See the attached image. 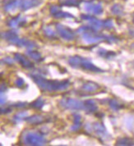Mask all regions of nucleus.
<instances>
[{
    "label": "nucleus",
    "instance_id": "obj_32",
    "mask_svg": "<svg viewBox=\"0 0 134 146\" xmlns=\"http://www.w3.org/2000/svg\"><path fill=\"white\" fill-rule=\"evenodd\" d=\"M27 105V103H23V102H20V103H17L16 104H13L14 107L16 108H24Z\"/></svg>",
    "mask_w": 134,
    "mask_h": 146
},
{
    "label": "nucleus",
    "instance_id": "obj_20",
    "mask_svg": "<svg viewBox=\"0 0 134 146\" xmlns=\"http://www.w3.org/2000/svg\"><path fill=\"white\" fill-rule=\"evenodd\" d=\"M97 53L99 56H101V58H104L106 59H110L116 55V53L113 51H107L104 48H99L97 51Z\"/></svg>",
    "mask_w": 134,
    "mask_h": 146
},
{
    "label": "nucleus",
    "instance_id": "obj_34",
    "mask_svg": "<svg viewBox=\"0 0 134 146\" xmlns=\"http://www.w3.org/2000/svg\"><path fill=\"white\" fill-rule=\"evenodd\" d=\"M7 90V87H6V85L4 83H2L1 85V94H3Z\"/></svg>",
    "mask_w": 134,
    "mask_h": 146
},
{
    "label": "nucleus",
    "instance_id": "obj_7",
    "mask_svg": "<svg viewBox=\"0 0 134 146\" xmlns=\"http://www.w3.org/2000/svg\"><path fill=\"white\" fill-rule=\"evenodd\" d=\"M56 30H57L58 34L59 35V36L63 40L71 41L75 39V33L69 27L63 26L60 23H58L56 24Z\"/></svg>",
    "mask_w": 134,
    "mask_h": 146
},
{
    "label": "nucleus",
    "instance_id": "obj_18",
    "mask_svg": "<svg viewBox=\"0 0 134 146\" xmlns=\"http://www.w3.org/2000/svg\"><path fill=\"white\" fill-rule=\"evenodd\" d=\"M26 121L31 125H39L45 121V117L38 114H35L31 117H27Z\"/></svg>",
    "mask_w": 134,
    "mask_h": 146
},
{
    "label": "nucleus",
    "instance_id": "obj_1",
    "mask_svg": "<svg viewBox=\"0 0 134 146\" xmlns=\"http://www.w3.org/2000/svg\"><path fill=\"white\" fill-rule=\"evenodd\" d=\"M31 79L37 85V86L43 91L47 92H57L67 90L70 86L71 83L68 80H48L43 77L40 74H31L30 75Z\"/></svg>",
    "mask_w": 134,
    "mask_h": 146
},
{
    "label": "nucleus",
    "instance_id": "obj_26",
    "mask_svg": "<svg viewBox=\"0 0 134 146\" xmlns=\"http://www.w3.org/2000/svg\"><path fill=\"white\" fill-rule=\"evenodd\" d=\"M111 12L114 15L121 16L123 14V8L120 4H114V6L111 7Z\"/></svg>",
    "mask_w": 134,
    "mask_h": 146
},
{
    "label": "nucleus",
    "instance_id": "obj_11",
    "mask_svg": "<svg viewBox=\"0 0 134 146\" xmlns=\"http://www.w3.org/2000/svg\"><path fill=\"white\" fill-rule=\"evenodd\" d=\"M50 14L55 18H74V17L67 12H63L58 6H51L49 8Z\"/></svg>",
    "mask_w": 134,
    "mask_h": 146
},
{
    "label": "nucleus",
    "instance_id": "obj_13",
    "mask_svg": "<svg viewBox=\"0 0 134 146\" xmlns=\"http://www.w3.org/2000/svg\"><path fill=\"white\" fill-rule=\"evenodd\" d=\"M100 85L95 83V82H93V81H87V82H85L81 87V90L82 92H85V93L88 94H92L96 92L97 90H100Z\"/></svg>",
    "mask_w": 134,
    "mask_h": 146
},
{
    "label": "nucleus",
    "instance_id": "obj_25",
    "mask_svg": "<svg viewBox=\"0 0 134 146\" xmlns=\"http://www.w3.org/2000/svg\"><path fill=\"white\" fill-rule=\"evenodd\" d=\"M109 105L111 109H113L114 111H119L123 108V105L120 104L116 100H110L109 102Z\"/></svg>",
    "mask_w": 134,
    "mask_h": 146
},
{
    "label": "nucleus",
    "instance_id": "obj_9",
    "mask_svg": "<svg viewBox=\"0 0 134 146\" xmlns=\"http://www.w3.org/2000/svg\"><path fill=\"white\" fill-rule=\"evenodd\" d=\"M81 18L82 20L88 21L89 25L91 27H93L95 30H96V31H100L101 29L104 28V21L97 19L96 17H95L93 16L87 15V14H81Z\"/></svg>",
    "mask_w": 134,
    "mask_h": 146
},
{
    "label": "nucleus",
    "instance_id": "obj_5",
    "mask_svg": "<svg viewBox=\"0 0 134 146\" xmlns=\"http://www.w3.org/2000/svg\"><path fill=\"white\" fill-rule=\"evenodd\" d=\"M23 142L27 145H44L46 142L45 137L40 134L34 131H27L23 136Z\"/></svg>",
    "mask_w": 134,
    "mask_h": 146
},
{
    "label": "nucleus",
    "instance_id": "obj_6",
    "mask_svg": "<svg viewBox=\"0 0 134 146\" xmlns=\"http://www.w3.org/2000/svg\"><path fill=\"white\" fill-rule=\"evenodd\" d=\"M59 104L68 110H81L84 108V102L73 98H63L59 101Z\"/></svg>",
    "mask_w": 134,
    "mask_h": 146
},
{
    "label": "nucleus",
    "instance_id": "obj_28",
    "mask_svg": "<svg viewBox=\"0 0 134 146\" xmlns=\"http://www.w3.org/2000/svg\"><path fill=\"white\" fill-rule=\"evenodd\" d=\"M44 33L45 35L48 36V37H49V38H54L55 36H56V34L54 32V31L50 28V27H45V29H44Z\"/></svg>",
    "mask_w": 134,
    "mask_h": 146
},
{
    "label": "nucleus",
    "instance_id": "obj_2",
    "mask_svg": "<svg viewBox=\"0 0 134 146\" xmlns=\"http://www.w3.org/2000/svg\"><path fill=\"white\" fill-rule=\"evenodd\" d=\"M77 33L81 36L83 40L87 44H95L102 41L108 43H114L119 41L118 38L113 35H101L97 32L93 27L91 26H82L77 30Z\"/></svg>",
    "mask_w": 134,
    "mask_h": 146
},
{
    "label": "nucleus",
    "instance_id": "obj_27",
    "mask_svg": "<svg viewBox=\"0 0 134 146\" xmlns=\"http://www.w3.org/2000/svg\"><path fill=\"white\" fill-rule=\"evenodd\" d=\"M27 117H28V113L27 111H22L17 113L13 117V119L15 121H20L21 120H26Z\"/></svg>",
    "mask_w": 134,
    "mask_h": 146
},
{
    "label": "nucleus",
    "instance_id": "obj_16",
    "mask_svg": "<svg viewBox=\"0 0 134 146\" xmlns=\"http://www.w3.org/2000/svg\"><path fill=\"white\" fill-rule=\"evenodd\" d=\"M84 108L87 113H94L97 112V103L93 100H87L84 102Z\"/></svg>",
    "mask_w": 134,
    "mask_h": 146
},
{
    "label": "nucleus",
    "instance_id": "obj_12",
    "mask_svg": "<svg viewBox=\"0 0 134 146\" xmlns=\"http://www.w3.org/2000/svg\"><path fill=\"white\" fill-rule=\"evenodd\" d=\"M14 59H15V61H17L22 67H24V68H27V69H31V68H33V63L28 59V58H27L24 55H22L21 53H15L14 54Z\"/></svg>",
    "mask_w": 134,
    "mask_h": 146
},
{
    "label": "nucleus",
    "instance_id": "obj_24",
    "mask_svg": "<svg viewBox=\"0 0 134 146\" xmlns=\"http://www.w3.org/2000/svg\"><path fill=\"white\" fill-rule=\"evenodd\" d=\"M44 105H45V100H43L41 97L36 99L34 102L31 104V107H32L35 109H40L44 107Z\"/></svg>",
    "mask_w": 134,
    "mask_h": 146
},
{
    "label": "nucleus",
    "instance_id": "obj_19",
    "mask_svg": "<svg viewBox=\"0 0 134 146\" xmlns=\"http://www.w3.org/2000/svg\"><path fill=\"white\" fill-rule=\"evenodd\" d=\"M73 124L70 127L72 131H77L81 126V117L78 113H73Z\"/></svg>",
    "mask_w": 134,
    "mask_h": 146
},
{
    "label": "nucleus",
    "instance_id": "obj_21",
    "mask_svg": "<svg viewBox=\"0 0 134 146\" xmlns=\"http://www.w3.org/2000/svg\"><path fill=\"white\" fill-rule=\"evenodd\" d=\"M81 3V0H63L61 5L65 7H79Z\"/></svg>",
    "mask_w": 134,
    "mask_h": 146
},
{
    "label": "nucleus",
    "instance_id": "obj_10",
    "mask_svg": "<svg viewBox=\"0 0 134 146\" xmlns=\"http://www.w3.org/2000/svg\"><path fill=\"white\" fill-rule=\"evenodd\" d=\"M84 9L89 13L94 15H101L103 13V7L101 3H96L94 2H87L84 3Z\"/></svg>",
    "mask_w": 134,
    "mask_h": 146
},
{
    "label": "nucleus",
    "instance_id": "obj_22",
    "mask_svg": "<svg viewBox=\"0 0 134 146\" xmlns=\"http://www.w3.org/2000/svg\"><path fill=\"white\" fill-rule=\"evenodd\" d=\"M116 145H124V146H128V145H134V141L133 139L127 138V137H124V138H119L116 141Z\"/></svg>",
    "mask_w": 134,
    "mask_h": 146
},
{
    "label": "nucleus",
    "instance_id": "obj_4",
    "mask_svg": "<svg viewBox=\"0 0 134 146\" xmlns=\"http://www.w3.org/2000/svg\"><path fill=\"white\" fill-rule=\"evenodd\" d=\"M3 38L6 40L7 42H9L12 44H15L17 46L24 47L28 49H33L36 48L37 45L33 41L27 40V39H20L17 33L15 31H6L2 35Z\"/></svg>",
    "mask_w": 134,
    "mask_h": 146
},
{
    "label": "nucleus",
    "instance_id": "obj_3",
    "mask_svg": "<svg viewBox=\"0 0 134 146\" xmlns=\"http://www.w3.org/2000/svg\"><path fill=\"white\" fill-rule=\"evenodd\" d=\"M68 64L73 68L82 69V70L91 72H104V70L95 66L90 60L82 58L78 55H74V56L70 57L68 59Z\"/></svg>",
    "mask_w": 134,
    "mask_h": 146
},
{
    "label": "nucleus",
    "instance_id": "obj_15",
    "mask_svg": "<svg viewBox=\"0 0 134 146\" xmlns=\"http://www.w3.org/2000/svg\"><path fill=\"white\" fill-rule=\"evenodd\" d=\"M27 23V19L23 17H21V15H18L17 17H15L13 18L10 19L7 21V26L12 28H16V27H19L24 26Z\"/></svg>",
    "mask_w": 134,
    "mask_h": 146
},
{
    "label": "nucleus",
    "instance_id": "obj_23",
    "mask_svg": "<svg viewBox=\"0 0 134 146\" xmlns=\"http://www.w3.org/2000/svg\"><path fill=\"white\" fill-rule=\"evenodd\" d=\"M27 54H28L31 58H33L34 60H35L36 62H41V61L43 60V58H42L41 54H40L38 51H35L33 49H29V50L27 51Z\"/></svg>",
    "mask_w": 134,
    "mask_h": 146
},
{
    "label": "nucleus",
    "instance_id": "obj_14",
    "mask_svg": "<svg viewBox=\"0 0 134 146\" xmlns=\"http://www.w3.org/2000/svg\"><path fill=\"white\" fill-rule=\"evenodd\" d=\"M41 3V0H21L20 9L21 11H27L39 6Z\"/></svg>",
    "mask_w": 134,
    "mask_h": 146
},
{
    "label": "nucleus",
    "instance_id": "obj_17",
    "mask_svg": "<svg viewBox=\"0 0 134 146\" xmlns=\"http://www.w3.org/2000/svg\"><path fill=\"white\" fill-rule=\"evenodd\" d=\"M21 0H9L4 4V10L7 12H13L17 8H20Z\"/></svg>",
    "mask_w": 134,
    "mask_h": 146
},
{
    "label": "nucleus",
    "instance_id": "obj_8",
    "mask_svg": "<svg viewBox=\"0 0 134 146\" xmlns=\"http://www.w3.org/2000/svg\"><path fill=\"white\" fill-rule=\"evenodd\" d=\"M89 126H90V128L86 126V129L88 131L95 132L97 135L101 136L102 138H105L106 136H108V132L106 131V128L101 122H94L91 125L89 124Z\"/></svg>",
    "mask_w": 134,
    "mask_h": 146
},
{
    "label": "nucleus",
    "instance_id": "obj_30",
    "mask_svg": "<svg viewBox=\"0 0 134 146\" xmlns=\"http://www.w3.org/2000/svg\"><path fill=\"white\" fill-rule=\"evenodd\" d=\"M14 84H15L16 86L18 87V88H22L25 86V80H23L21 77H17L16 79V80H15Z\"/></svg>",
    "mask_w": 134,
    "mask_h": 146
},
{
    "label": "nucleus",
    "instance_id": "obj_33",
    "mask_svg": "<svg viewBox=\"0 0 134 146\" xmlns=\"http://www.w3.org/2000/svg\"><path fill=\"white\" fill-rule=\"evenodd\" d=\"M12 110L10 108H1V113L3 114V113H10Z\"/></svg>",
    "mask_w": 134,
    "mask_h": 146
},
{
    "label": "nucleus",
    "instance_id": "obj_35",
    "mask_svg": "<svg viewBox=\"0 0 134 146\" xmlns=\"http://www.w3.org/2000/svg\"><path fill=\"white\" fill-rule=\"evenodd\" d=\"M0 102H1V105H3V104H5V102H6V97L3 96V94H1V100H0Z\"/></svg>",
    "mask_w": 134,
    "mask_h": 146
},
{
    "label": "nucleus",
    "instance_id": "obj_36",
    "mask_svg": "<svg viewBox=\"0 0 134 146\" xmlns=\"http://www.w3.org/2000/svg\"><path fill=\"white\" fill-rule=\"evenodd\" d=\"M133 21H134V17H133Z\"/></svg>",
    "mask_w": 134,
    "mask_h": 146
},
{
    "label": "nucleus",
    "instance_id": "obj_31",
    "mask_svg": "<svg viewBox=\"0 0 134 146\" xmlns=\"http://www.w3.org/2000/svg\"><path fill=\"white\" fill-rule=\"evenodd\" d=\"M14 60L15 59H13V58H10V57H5L4 58H3L2 62H4V63H5V64H7V65H13Z\"/></svg>",
    "mask_w": 134,
    "mask_h": 146
},
{
    "label": "nucleus",
    "instance_id": "obj_29",
    "mask_svg": "<svg viewBox=\"0 0 134 146\" xmlns=\"http://www.w3.org/2000/svg\"><path fill=\"white\" fill-rule=\"evenodd\" d=\"M104 28L108 30H112L114 28V22L111 19H106L104 21Z\"/></svg>",
    "mask_w": 134,
    "mask_h": 146
}]
</instances>
